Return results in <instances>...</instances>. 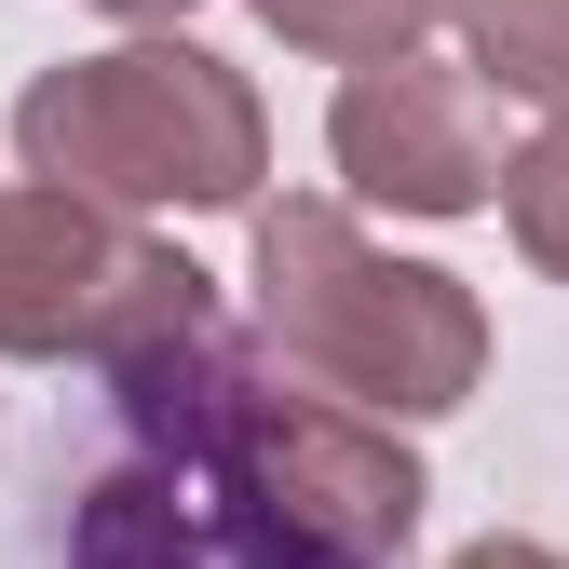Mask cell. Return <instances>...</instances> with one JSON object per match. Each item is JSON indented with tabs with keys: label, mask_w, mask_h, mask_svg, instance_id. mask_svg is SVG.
Masks as SVG:
<instances>
[{
	"label": "cell",
	"mask_w": 569,
	"mask_h": 569,
	"mask_svg": "<svg viewBox=\"0 0 569 569\" xmlns=\"http://www.w3.org/2000/svg\"><path fill=\"white\" fill-rule=\"evenodd\" d=\"M258 339L367 420H448L488 380L475 284L420 271V258H380L339 203H271L258 218Z\"/></svg>",
	"instance_id": "obj_1"
},
{
	"label": "cell",
	"mask_w": 569,
	"mask_h": 569,
	"mask_svg": "<svg viewBox=\"0 0 569 569\" xmlns=\"http://www.w3.org/2000/svg\"><path fill=\"white\" fill-rule=\"evenodd\" d=\"M14 150L28 177L82 190V203H244L271 163V122L244 96V68H218L177 28H136L122 54H68L14 96Z\"/></svg>",
	"instance_id": "obj_2"
},
{
	"label": "cell",
	"mask_w": 569,
	"mask_h": 569,
	"mask_svg": "<svg viewBox=\"0 0 569 569\" xmlns=\"http://www.w3.org/2000/svg\"><path fill=\"white\" fill-rule=\"evenodd\" d=\"M203 271L177 244H150L122 203H82V190H0V352H82V367H136L150 339L203 326Z\"/></svg>",
	"instance_id": "obj_3"
},
{
	"label": "cell",
	"mask_w": 569,
	"mask_h": 569,
	"mask_svg": "<svg viewBox=\"0 0 569 569\" xmlns=\"http://www.w3.org/2000/svg\"><path fill=\"white\" fill-rule=\"evenodd\" d=\"M326 150H339V177L367 203H393V218H475V203H502L488 82H475V68H435V54L352 68L339 109H326Z\"/></svg>",
	"instance_id": "obj_4"
},
{
	"label": "cell",
	"mask_w": 569,
	"mask_h": 569,
	"mask_svg": "<svg viewBox=\"0 0 569 569\" xmlns=\"http://www.w3.org/2000/svg\"><path fill=\"white\" fill-rule=\"evenodd\" d=\"M448 14L488 96H529L542 122H569V0H448Z\"/></svg>",
	"instance_id": "obj_5"
},
{
	"label": "cell",
	"mask_w": 569,
	"mask_h": 569,
	"mask_svg": "<svg viewBox=\"0 0 569 569\" xmlns=\"http://www.w3.org/2000/svg\"><path fill=\"white\" fill-rule=\"evenodd\" d=\"M68 569H203V542H190V516H177V488L109 475L96 502H82V542H68Z\"/></svg>",
	"instance_id": "obj_6"
},
{
	"label": "cell",
	"mask_w": 569,
	"mask_h": 569,
	"mask_svg": "<svg viewBox=\"0 0 569 569\" xmlns=\"http://www.w3.org/2000/svg\"><path fill=\"white\" fill-rule=\"evenodd\" d=\"M448 0H258L271 41H299L326 68H380V54H420V28H435Z\"/></svg>",
	"instance_id": "obj_7"
},
{
	"label": "cell",
	"mask_w": 569,
	"mask_h": 569,
	"mask_svg": "<svg viewBox=\"0 0 569 569\" xmlns=\"http://www.w3.org/2000/svg\"><path fill=\"white\" fill-rule=\"evenodd\" d=\"M502 218H516L529 271H556V284H569V122H542L529 150L502 163Z\"/></svg>",
	"instance_id": "obj_8"
},
{
	"label": "cell",
	"mask_w": 569,
	"mask_h": 569,
	"mask_svg": "<svg viewBox=\"0 0 569 569\" xmlns=\"http://www.w3.org/2000/svg\"><path fill=\"white\" fill-rule=\"evenodd\" d=\"M448 569H556L542 542H475V556H448Z\"/></svg>",
	"instance_id": "obj_9"
},
{
	"label": "cell",
	"mask_w": 569,
	"mask_h": 569,
	"mask_svg": "<svg viewBox=\"0 0 569 569\" xmlns=\"http://www.w3.org/2000/svg\"><path fill=\"white\" fill-rule=\"evenodd\" d=\"M96 14H122V28H177L190 0H96Z\"/></svg>",
	"instance_id": "obj_10"
}]
</instances>
